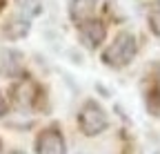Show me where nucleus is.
<instances>
[{"label": "nucleus", "instance_id": "nucleus-1", "mask_svg": "<svg viewBox=\"0 0 160 154\" xmlns=\"http://www.w3.org/2000/svg\"><path fill=\"white\" fill-rule=\"evenodd\" d=\"M136 56V36L131 31H120L116 40L102 51V61L109 67H125Z\"/></svg>", "mask_w": 160, "mask_h": 154}, {"label": "nucleus", "instance_id": "nucleus-2", "mask_svg": "<svg viewBox=\"0 0 160 154\" xmlns=\"http://www.w3.org/2000/svg\"><path fill=\"white\" fill-rule=\"evenodd\" d=\"M78 125L87 136H98L109 127V119L107 112L100 107L96 101H87L78 112Z\"/></svg>", "mask_w": 160, "mask_h": 154}, {"label": "nucleus", "instance_id": "nucleus-3", "mask_svg": "<svg viewBox=\"0 0 160 154\" xmlns=\"http://www.w3.org/2000/svg\"><path fill=\"white\" fill-rule=\"evenodd\" d=\"M78 34H80V40H82L85 47L89 49H96L105 43L107 38V27L100 23V20H93V18H89V20L80 23L78 25Z\"/></svg>", "mask_w": 160, "mask_h": 154}, {"label": "nucleus", "instance_id": "nucleus-4", "mask_svg": "<svg viewBox=\"0 0 160 154\" xmlns=\"http://www.w3.org/2000/svg\"><path fill=\"white\" fill-rule=\"evenodd\" d=\"M36 154H67L62 134L56 130H45L36 139Z\"/></svg>", "mask_w": 160, "mask_h": 154}, {"label": "nucleus", "instance_id": "nucleus-5", "mask_svg": "<svg viewBox=\"0 0 160 154\" xmlns=\"http://www.w3.org/2000/svg\"><path fill=\"white\" fill-rule=\"evenodd\" d=\"M29 27H31L29 25V18L16 13V16H11L9 20L5 23L2 34H5V38H9V40H18V38H25L29 34Z\"/></svg>", "mask_w": 160, "mask_h": 154}, {"label": "nucleus", "instance_id": "nucleus-6", "mask_svg": "<svg viewBox=\"0 0 160 154\" xmlns=\"http://www.w3.org/2000/svg\"><path fill=\"white\" fill-rule=\"evenodd\" d=\"M93 13H96V0H71L69 3V18L76 25L93 18Z\"/></svg>", "mask_w": 160, "mask_h": 154}, {"label": "nucleus", "instance_id": "nucleus-7", "mask_svg": "<svg viewBox=\"0 0 160 154\" xmlns=\"http://www.w3.org/2000/svg\"><path fill=\"white\" fill-rule=\"evenodd\" d=\"M0 69L5 74H9V76L18 74L22 69V56L18 51H13V49H2L0 51Z\"/></svg>", "mask_w": 160, "mask_h": 154}, {"label": "nucleus", "instance_id": "nucleus-8", "mask_svg": "<svg viewBox=\"0 0 160 154\" xmlns=\"http://www.w3.org/2000/svg\"><path fill=\"white\" fill-rule=\"evenodd\" d=\"M13 94H16V103L18 105H31L33 96H36V85L31 81H22L13 87Z\"/></svg>", "mask_w": 160, "mask_h": 154}, {"label": "nucleus", "instance_id": "nucleus-9", "mask_svg": "<svg viewBox=\"0 0 160 154\" xmlns=\"http://www.w3.org/2000/svg\"><path fill=\"white\" fill-rule=\"evenodd\" d=\"M18 13L25 18H36L42 13V0H18Z\"/></svg>", "mask_w": 160, "mask_h": 154}, {"label": "nucleus", "instance_id": "nucleus-10", "mask_svg": "<svg viewBox=\"0 0 160 154\" xmlns=\"http://www.w3.org/2000/svg\"><path fill=\"white\" fill-rule=\"evenodd\" d=\"M149 27L156 36H160V3H156L149 11Z\"/></svg>", "mask_w": 160, "mask_h": 154}, {"label": "nucleus", "instance_id": "nucleus-11", "mask_svg": "<svg viewBox=\"0 0 160 154\" xmlns=\"http://www.w3.org/2000/svg\"><path fill=\"white\" fill-rule=\"evenodd\" d=\"M5 109H7V101H5V96L0 94V116L5 114Z\"/></svg>", "mask_w": 160, "mask_h": 154}, {"label": "nucleus", "instance_id": "nucleus-12", "mask_svg": "<svg viewBox=\"0 0 160 154\" xmlns=\"http://www.w3.org/2000/svg\"><path fill=\"white\" fill-rule=\"evenodd\" d=\"M11 154H25V152H20V150H16V152H11Z\"/></svg>", "mask_w": 160, "mask_h": 154}]
</instances>
